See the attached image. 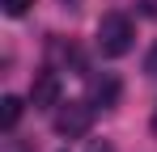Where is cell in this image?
Here are the masks:
<instances>
[{
    "mask_svg": "<svg viewBox=\"0 0 157 152\" xmlns=\"http://www.w3.org/2000/svg\"><path fill=\"white\" fill-rule=\"evenodd\" d=\"M115 97H119V80H115V76L98 80V101H102V106H115Z\"/></svg>",
    "mask_w": 157,
    "mask_h": 152,
    "instance_id": "obj_5",
    "label": "cell"
},
{
    "mask_svg": "<svg viewBox=\"0 0 157 152\" xmlns=\"http://www.w3.org/2000/svg\"><path fill=\"white\" fill-rule=\"evenodd\" d=\"M30 4H34V0H4V13H9V17H26Z\"/></svg>",
    "mask_w": 157,
    "mask_h": 152,
    "instance_id": "obj_6",
    "label": "cell"
},
{
    "mask_svg": "<svg viewBox=\"0 0 157 152\" xmlns=\"http://www.w3.org/2000/svg\"><path fill=\"white\" fill-rule=\"evenodd\" d=\"M68 4H77V0H68Z\"/></svg>",
    "mask_w": 157,
    "mask_h": 152,
    "instance_id": "obj_10",
    "label": "cell"
},
{
    "mask_svg": "<svg viewBox=\"0 0 157 152\" xmlns=\"http://www.w3.org/2000/svg\"><path fill=\"white\" fill-rule=\"evenodd\" d=\"M21 114H26V101H21V97L9 93V97L0 101V127H4V131H13V127L21 123Z\"/></svg>",
    "mask_w": 157,
    "mask_h": 152,
    "instance_id": "obj_4",
    "label": "cell"
},
{
    "mask_svg": "<svg viewBox=\"0 0 157 152\" xmlns=\"http://www.w3.org/2000/svg\"><path fill=\"white\" fill-rule=\"evenodd\" d=\"M51 127H55V135L81 139V135H89V127H94V106H89V101H68V106L55 110Z\"/></svg>",
    "mask_w": 157,
    "mask_h": 152,
    "instance_id": "obj_2",
    "label": "cell"
},
{
    "mask_svg": "<svg viewBox=\"0 0 157 152\" xmlns=\"http://www.w3.org/2000/svg\"><path fill=\"white\" fill-rule=\"evenodd\" d=\"M149 131H153V135H157V110H153V118H149Z\"/></svg>",
    "mask_w": 157,
    "mask_h": 152,
    "instance_id": "obj_9",
    "label": "cell"
},
{
    "mask_svg": "<svg viewBox=\"0 0 157 152\" xmlns=\"http://www.w3.org/2000/svg\"><path fill=\"white\" fill-rule=\"evenodd\" d=\"M132 47H136L132 17L128 13H102V21H98V51H102L106 59H123Z\"/></svg>",
    "mask_w": 157,
    "mask_h": 152,
    "instance_id": "obj_1",
    "label": "cell"
},
{
    "mask_svg": "<svg viewBox=\"0 0 157 152\" xmlns=\"http://www.w3.org/2000/svg\"><path fill=\"white\" fill-rule=\"evenodd\" d=\"M144 72L157 80V42H153V51H149V59H144Z\"/></svg>",
    "mask_w": 157,
    "mask_h": 152,
    "instance_id": "obj_7",
    "label": "cell"
},
{
    "mask_svg": "<svg viewBox=\"0 0 157 152\" xmlns=\"http://www.w3.org/2000/svg\"><path fill=\"white\" fill-rule=\"evenodd\" d=\"M30 106H34V110L59 106V76L55 72H38L34 76V85H30Z\"/></svg>",
    "mask_w": 157,
    "mask_h": 152,
    "instance_id": "obj_3",
    "label": "cell"
},
{
    "mask_svg": "<svg viewBox=\"0 0 157 152\" xmlns=\"http://www.w3.org/2000/svg\"><path fill=\"white\" fill-rule=\"evenodd\" d=\"M140 13L144 17H157V0H140Z\"/></svg>",
    "mask_w": 157,
    "mask_h": 152,
    "instance_id": "obj_8",
    "label": "cell"
}]
</instances>
